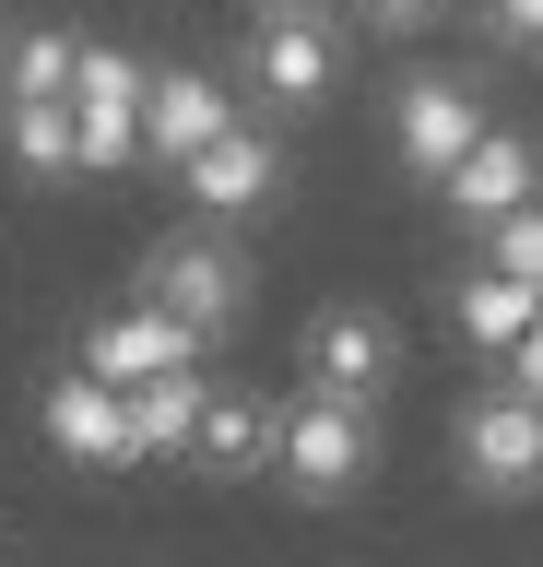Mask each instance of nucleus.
<instances>
[{
  "label": "nucleus",
  "mask_w": 543,
  "mask_h": 567,
  "mask_svg": "<svg viewBox=\"0 0 543 567\" xmlns=\"http://www.w3.org/2000/svg\"><path fill=\"white\" fill-rule=\"evenodd\" d=\"M532 319H543V284L497 272V260H484V272H461V296H449V331H461L472 354H508L520 331H532Z\"/></svg>",
  "instance_id": "4468645a"
},
{
  "label": "nucleus",
  "mask_w": 543,
  "mask_h": 567,
  "mask_svg": "<svg viewBox=\"0 0 543 567\" xmlns=\"http://www.w3.org/2000/svg\"><path fill=\"white\" fill-rule=\"evenodd\" d=\"M143 296H154L166 319H189L201 343H224V331L249 319V260H237L224 237H166V248L143 260Z\"/></svg>",
  "instance_id": "20e7f679"
},
{
  "label": "nucleus",
  "mask_w": 543,
  "mask_h": 567,
  "mask_svg": "<svg viewBox=\"0 0 543 567\" xmlns=\"http://www.w3.org/2000/svg\"><path fill=\"white\" fill-rule=\"evenodd\" d=\"M0 131H12V166H24V177H83V118H72V95L0 106Z\"/></svg>",
  "instance_id": "dca6fc26"
},
{
  "label": "nucleus",
  "mask_w": 543,
  "mask_h": 567,
  "mask_svg": "<svg viewBox=\"0 0 543 567\" xmlns=\"http://www.w3.org/2000/svg\"><path fill=\"white\" fill-rule=\"evenodd\" d=\"M343 12H355L366 35H426L437 12H449V0H343Z\"/></svg>",
  "instance_id": "6ab92c4d"
},
{
  "label": "nucleus",
  "mask_w": 543,
  "mask_h": 567,
  "mask_svg": "<svg viewBox=\"0 0 543 567\" xmlns=\"http://www.w3.org/2000/svg\"><path fill=\"white\" fill-rule=\"evenodd\" d=\"M378 402H343V390H295L284 402V437H272V473H284L307 508H343L366 485V461H378Z\"/></svg>",
  "instance_id": "f257e3e1"
},
{
  "label": "nucleus",
  "mask_w": 543,
  "mask_h": 567,
  "mask_svg": "<svg viewBox=\"0 0 543 567\" xmlns=\"http://www.w3.org/2000/svg\"><path fill=\"white\" fill-rule=\"evenodd\" d=\"M484 248H497V272L543 284V202H520V213H508V225H484Z\"/></svg>",
  "instance_id": "a211bd4d"
},
{
  "label": "nucleus",
  "mask_w": 543,
  "mask_h": 567,
  "mask_svg": "<svg viewBox=\"0 0 543 567\" xmlns=\"http://www.w3.org/2000/svg\"><path fill=\"white\" fill-rule=\"evenodd\" d=\"M484 35L497 48H543V0H484Z\"/></svg>",
  "instance_id": "aec40b11"
},
{
  "label": "nucleus",
  "mask_w": 543,
  "mask_h": 567,
  "mask_svg": "<svg viewBox=\"0 0 543 567\" xmlns=\"http://www.w3.org/2000/svg\"><path fill=\"white\" fill-rule=\"evenodd\" d=\"M249 95L307 118V106L343 95V24L331 12H260L249 24Z\"/></svg>",
  "instance_id": "7ed1b4c3"
},
{
  "label": "nucleus",
  "mask_w": 543,
  "mask_h": 567,
  "mask_svg": "<svg viewBox=\"0 0 543 567\" xmlns=\"http://www.w3.org/2000/svg\"><path fill=\"white\" fill-rule=\"evenodd\" d=\"M260 12H331V0H260Z\"/></svg>",
  "instance_id": "412c9836"
},
{
  "label": "nucleus",
  "mask_w": 543,
  "mask_h": 567,
  "mask_svg": "<svg viewBox=\"0 0 543 567\" xmlns=\"http://www.w3.org/2000/svg\"><path fill=\"white\" fill-rule=\"evenodd\" d=\"M224 118H237V106H224L213 71H154V83H143V154H154V166H189Z\"/></svg>",
  "instance_id": "f8f14e48"
},
{
  "label": "nucleus",
  "mask_w": 543,
  "mask_h": 567,
  "mask_svg": "<svg viewBox=\"0 0 543 567\" xmlns=\"http://www.w3.org/2000/svg\"><path fill=\"white\" fill-rule=\"evenodd\" d=\"M48 450L83 461V473H118V461H143V450H130V390L95 379V367L48 379Z\"/></svg>",
  "instance_id": "6e6552de"
},
{
  "label": "nucleus",
  "mask_w": 543,
  "mask_h": 567,
  "mask_svg": "<svg viewBox=\"0 0 543 567\" xmlns=\"http://www.w3.org/2000/svg\"><path fill=\"white\" fill-rule=\"evenodd\" d=\"M449 450H461L472 496H543V390H520V379L472 390L461 425H449Z\"/></svg>",
  "instance_id": "f03ea898"
},
{
  "label": "nucleus",
  "mask_w": 543,
  "mask_h": 567,
  "mask_svg": "<svg viewBox=\"0 0 543 567\" xmlns=\"http://www.w3.org/2000/svg\"><path fill=\"white\" fill-rule=\"evenodd\" d=\"M143 83L154 71L107 35H83V71H72V118H83V166H130L143 154Z\"/></svg>",
  "instance_id": "0eeeda50"
},
{
  "label": "nucleus",
  "mask_w": 543,
  "mask_h": 567,
  "mask_svg": "<svg viewBox=\"0 0 543 567\" xmlns=\"http://www.w3.org/2000/svg\"><path fill=\"white\" fill-rule=\"evenodd\" d=\"M437 189H449V213H461V225H508L520 202H543V154H532L520 131H497V118H484V142H472Z\"/></svg>",
  "instance_id": "9b49d317"
},
{
  "label": "nucleus",
  "mask_w": 543,
  "mask_h": 567,
  "mask_svg": "<svg viewBox=\"0 0 543 567\" xmlns=\"http://www.w3.org/2000/svg\"><path fill=\"white\" fill-rule=\"evenodd\" d=\"M72 71H83V35H72V24H24L12 48H0V106H24V95H72Z\"/></svg>",
  "instance_id": "f3484780"
},
{
  "label": "nucleus",
  "mask_w": 543,
  "mask_h": 567,
  "mask_svg": "<svg viewBox=\"0 0 543 567\" xmlns=\"http://www.w3.org/2000/svg\"><path fill=\"white\" fill-rule=\"evenodd\" d=\"M284 437V402H260V390H201V425H189V461L201 473H260Z\"/></svg>",
  "instance_id": "ddd939ff"
},
{
  "label": "nucleus",
  "mask_w": 543,
  "mask_h": 567,
  "mask_svg": "<svg viewBox=\"0 0 543 567\" xmlns=\"http://www.w3.org/2000/svg\"><path fill=\"white\" fill-rule=\"evenodd\" d=\"M83 367H95V379H118V390H143V379H166V367H201V331H189V319H166L154 296H130L118 319H95V331H83Z\"/></svg>",
  "instance_id": "9d476101"
},
{
  "label": "nucleus",
  "mask_w": 543,
  "mask_h": 567,
  "mask_svg": "<svg viewBox=\"0 0 543 567\" xmlns=\"http://www.w3.org/2000/svg\"><path fill=\"white\" fill-rule=\"evenodd\" d=\"M201 367H166V379H143L130 390V450L143 461H189V425H201Z\"/></svg>",
  "instance_id": "2eb2a0df"
},
{
  "label": "nucleus",
  "mask_w": 543,
  "mask_h": 567,
  "mask_svg": "<svg viewBox=\"0 0 543 567\" xmlns=\"http://www.w3.org/2000/svg\"><path fill=\"white\" fill-rule=\"evenodd\" d=\"M401 367V331L378 308H320L307 319V390H343V402H378Z\"/></svg>",
  "instance_id": "1a4fd4ad"
},
{
  "label": "nucleus",
  "mask_w": 543,
  "mask_h": 567,
  "mask_svg": "<svg viewBox=\"0 0 543 567\" xmlns=\"http://www.w3.org/2000/svg\"><path fill=\"white\" fill-rule=\"evenodd\" d=\"M472 142H484V95H472L461 71H414V83L390 95V154L414 177H449Z\"/></svg>",
  "instance_id": "423d86ee"
},
{
  "label": "nucleus",
  "mask_w": 543,
  "mask_h": 567,
  "mask_svg": "<svg viewBox=\"0 0 543 567\" xmlns=\"http://www.w3.org/2000/svg\"><path fill=\"white\" fill-rule=\"evenodd\" d=\"M178 189L213 213V225H249V213H272V202H284V142L260 131V118H224V131L178 166Z\"/></svg>",
  "instance_id": "39448f33"
}]
</instances>
